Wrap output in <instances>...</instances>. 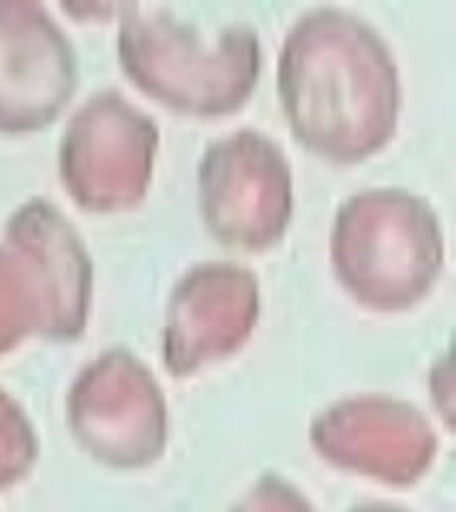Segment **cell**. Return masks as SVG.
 Wrapping results in <instances>:
<instances>
[{
	"instance_id": "cell-1",
	"label": "cell",
	"mask_w": 456,
	"mask_h": 512,
	"mask_svg": "<svg viewBox=\"0 0 456 512\" xmlns=\"http://www.w3.org/2000/svg\"><path fill=\"white\" fill-rule=\"evenodd\" d=\"M279 95L294 138L337 163L375 155L397 127V65L375 30L349 13L315 11L294 26Z\"/></svg>"
},
{
	"instance_id": "cell-2",
	"label": "cell",
	"mask_w": 456,
	"mask_h": 512,
	"mask_svg": "<svg viewBox=\"0 0 456 512\" xmlns=\"http://www.w3.org/2000/svg\"><path fill=\"white\" fill-rule=\"evenodd\" d=\"M129 78L163 105L195 116H221L245 105L260 75V43L230 28L206 43L172 18L131 20L120 37Z\"/></svg>"
},
{
	"instance_id": "cell-3",
	"label": "cell",
	"mask_w": 456,
	"mask_h": 512,
	"mask_svg": "<svg viewBox=\"0 0 456 512\" xmlns=\"http://www.w3.org/2000/svg\"><path fill=\"white\" fill-rule=\"evenodd\" d=\"M200 204L217 240L232 247H268L290 225V165L262 133H234L206 150Z\"/></svg>"
},
{
	"instance_id": "cell-4",
	"label": "cell",
	"mask_w": 456,
	"mask_h": 512,
	"mask_svg": "<svg viewBox=\"0 0 456 512\" xmlns=\"http://www.w3.org/2000/svg\"><path fill=\"white\" fill-rule=\"evenodd\" d=\"M37 5H0V129L48 125L75 88L71 45Z\"/></svg>"
},
{
	"instance_id": "cell-5",
	"label": "cell",
	"mask_w": 456,
	"mask_h": 512,
	"mask_svg": "<svg viewBox=\"0 0 456 512\" xmlns=\"http://www.w3.org/2000/svg\"><path fill=\"white\" fill-rule=\"evenodd\" d=\"M433 210L401 189L364 191L345 202L332 230L334 264L343 270L399 266L431 277L442 253Z\"/></svg>"
}]
</instances>
